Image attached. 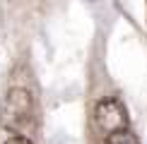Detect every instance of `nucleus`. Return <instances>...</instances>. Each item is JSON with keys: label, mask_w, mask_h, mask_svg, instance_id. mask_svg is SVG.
Returning a JSON list of instances; mask_svg holds the SVG:
<instances>
[{"label": "nucleus", "mask_w": 147, "mask_h": 144, "mask_svg": "<svg viewBox=\"0 0 147 144\" xmlns=\"http://www.w3.org/2000/svg\"><path fill=\"white\" fill-rule=\"evenodd\" d=\"M94 120L96 127H99L104 135H116V132L128 130V111L125 106L121 103L113 96H106L101 99L94 108Z\"/></svg>", "instance_id": "obj_1"}, {"label": "nucleus", "mask_w": 147, "mask_h": 144, "mask_svg": "<svg viewBox=\"0 0 147 144\" xmlns=\"http://www.w3.org/2000/svg\"><path fill=\"white\" fill-rule=\"evenodd\" d=\"M3 118L7 127H22L32 118V94L27 89H10L3 103Z\"/></svg>", "instance_id": "obj_2"}, {"label": "nucleus", "mask_w": 147, "mask_h": 144, "mask_svg": "<svg viewBox=\"0 0 147 144\" xmlns=\"http://www.w3.org/2000/svg\"><path fill=\"white\" fill-rule=\"evenodd\" d=\"M106 144H138V139H135V135L123 130V132H116V135H109Z\"/></svg>", "instance_id": "obj_3"}, {"label": "nucleus", "mask_w": 147, "mask_h": 144, "mask_svg": "<svg viewBox=\"0 0 147 144\" xmlns=\"http://www.w3.org/2000/svg\"><path fill=\"white\" fill-rule=\"evenodd\" d=\"M5 144H34L32 139H29V137H22V135H17V137H10L7 142Z\"/></svg>", "instance_id": "obj_4"}, {"label": "nucleus", "mask_w": 147, "mask_h": 144, "mask_svg": "<svg viewBox=\"0 0 147 144\" xmlns=\"http://www.w3.org/2000/svg\"><path fill=\"white\" fill-rule=\"evenodd\" d=\"M87 3H94V0H87Z\"/></svg>", "instance_id": "obj_5"}]
</instances>
